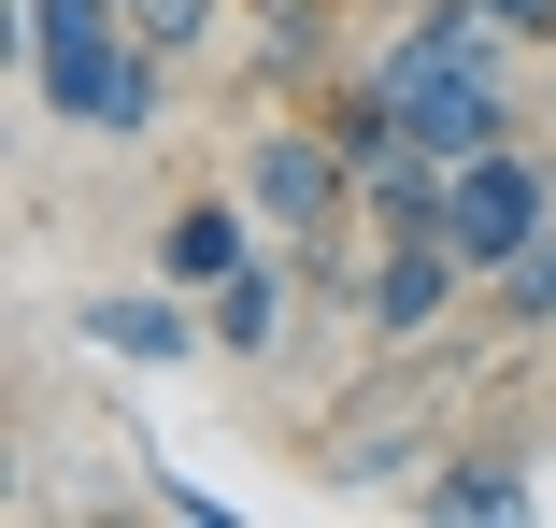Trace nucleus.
I'll list each match as a JSON object with an SVG mask.
<instances>
[{
  "label": "nucleus",
  "mask_w": 556,
  "mask_h": 528,
  "mask_svg": "<svg viewBox=\"0 0 556 528\" xmlns=\"http://www.w3.org/2000/svg\"><path fill=\"white\" fill-rule=\"evenodd\" d=\"M29 100L86 143H157L172 129V58L129 29V0H15Z\"/></svg>",
  "instance_id": "nucleus-1"
},
{
  "label": "nucleus",
  "mask_w": 556,
  "mask_h": 528,
  "mask_svg": "<svg viewBox=\"0 0 556 528\" xmlns=\"http://www.w3.org/2000/svg\"><path fill=\"white\" fill-rule=\"evenodd\" d=\"M229 186L271 215V243L371 229V215H357V158H343V129H328V115H271V129H243V172H229Z\"/></svg>",
  "instance_id": "nucleus-2"
},
{
  "label": "nucleus",
  "mask_w": 556,
  "mask_h": 528,
  "mask_svg": "<svg viewBox=\"0 0 556 528\" xmlns=\"http://www.w3.org/2000/svg\"><path fill=\"white\" fill-rule=\"evenodd\" d=\"M556 229V143H485V158H457L442 172V243H457L471 272H514L528 243Z\"/></svg>",
  "instance_id": "nucleus-3"
},
{
  "label": "nucleus",
  "mask_w": 556,
  "mask_h": 528,
  "mask_svg": "<svg viewBox=\"0 0 556 528\" xmlns=\"http://www.w3.org/2000/svg\"><path fill=\"white\" fill-rule=\"evenodd\" d=\"M457 300H485V272L442 243V229H371V272H357V329L400 357V343H442Z\"/></svg>",
  "instance_id": "nucleus-4"
},
{
  "label": "nucleus",
  "mask_w": 556,
  "mask_h": 528,
  "mask_svg": "<svg viewBox=\"0 0 556 528\" xmlns=\"http://www.w3.org/2000/svg\"><path fill=\"white\" fill-rule=\"evenodd\" d=\"M442 400H457V386H442ZM442 400H428V372L343 400V414L314 429V472H328V486H400V500H414V472L442 457Z\"/></svg>",
  "instance_id": "nucleus-5"
},
{
  "label": "nucleus",
  "mask_w": 556,
  "mask_h": 528,
  "mask_svg": "<svg viewBox=\"0 0 556 528\" xmlns=\"http://www.w3.org/2000/svg\"><path fill=\"white\" fill-rule=\"evenodd\" d=\"M86 357H115V372H186V357H214V314H200L172 272L86 286Z\"/></svg>",
  "instance_id": "nucleus-6"
},
{
  "label": "nucleus",
  "mask_w": 556,
  "mask_h": 528,
  "mask_svg": "<svg viewBox=\"0 0 556 528\" xmlns=\"http://www.w3.org/2000/svg\"><path fill=\"white\" fill-rule=\"evenodd\" d=\"M243 257H271V215H257L243 186H200V200H172V215H157V272H172L186 300H214Z\"/></svg>",
  "instance_id": "nucleus-7"
},
{
  "label": "nucleus",
  "mask_w": 556,
  "mask_h": 528,
  "mask_svg": "<svg viewBox=\"0 0 556 528\" xmlns=\"http://www.w3.org/2000/svg\"><path fill=\"white\" fill-rule=\"evenodd\" d=\"M414 514H428V528H528L542 486H528L514 443H442V457L414 472Z\"/></svg>",
  "instance_id": "nucleus-8"
},
{
  "label": "nucleus",
  "mask_w": 556,
  "mask_h": 528,
  "mask_svg": "<svg viewBox=\"0 0 556 528\" xmlns=\"http://www.w3.org/2000/svg\"><path fill=\"white\" fill-rule=\"evenodd\" d=\"M300 300H314V286H300V243L243 257L229 286L200 300V314H214V357H243V372H257V357H286V314H300Z\"/></svg>",
  "instance_id": "nucleus-9"
},
{
  "label": "nucleus",
  "mask_w": 556,
  "mask_h": 528,
  "mask_svg": "<svg viewBox=\"0 0 556 528\" xmlns=\"http://www.w3.org/2000/svg\"><path fill=\"white\" fill-rule=\"evenodd\" d=\"M243 43H257V72L271 86H328V72H343V0H243Z\"/></svg>",
  "instance_id": "nucleus-10"
},
{
  "label": "nucleus",
  "mask_w": 556,
  "mask_h": 528,
  "mask_svg": "<svg viewBox=\"0 0 556 528\" xmlns=\"http://www.w3.org/2000/svg\"><path fill=\"white\" fill-rule=\"evenodd\" d=\"M229 15H243V0H129V29H143L172 72H200L214 43H229Z\"/></svg>",
  "instance_id": "nucleus-11"
},
{
  "label": "nucleus",
  "mask_w": 556,
  "mask_h": 528,
  "mask_svg": "<svg viewBox=\"0 0 556 528\" xmlns=\"http://www.w3.org/2000/svg\"><path fill=\"white\" fill-rule=\"evenodd\" d=\"M485 314H500V329H528V343L556 329V229H542L514 272H485Z\"/></svg>",
  "instance_id": "nucleus-12"
},
{
  "label": "nucleus",
  "mask_w": 556,
  "mask_h": 528,
  "mask_svg": "<svg viewBox=\"0 0 556 528\" xmlns=\"http://www.w3.org/2000/svg\"><path fill=\"white\" fill-rule=\"evenodd\" d=\"M485 15H500V29H514L528 58H556V0H485Z\"/></svg>",
  "instance_id": "nucleus-13"
}]
</instances>
